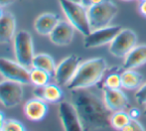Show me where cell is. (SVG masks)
Here are the masks:
<instances>
[{
  "mask_svg": "<svg viewBox=\"0 0 146 131\" xmlns=\"http://www.w3.org/2000/svg\"><path fill=\"white\" fill-rule=\"evenodd\" d=\"M102 98L106 107L111 112L125 110L129 107V99L121 89H102Z\"/></svg>",
  "mask_w": 146,
  "mask_h": 131,
  "instance_id": "7c38bea8",
  "label": "cell"
},
{
  "mask_svg": "<svg viewBox=\"0 0 146 131\" xmlns=\"http://www.w3.org/2000/svg\"><path fill=\"white\" fill-rule=\"evenodd\" d=\"M139 13L143 16V17L146 18V0H143V1H140V4H139Z\"/></svg>",
  "mask_w": 146,
  "mask_h": 131,
  "instance_id": "83f0119b",
  "label": "cell"
},
{
  "mask_svg": "<svg viewBox=\"0 0 146 131\" xmlns=\"http://www.w3.org/2000/svg\"><path fill=\"white\" fill-rule=\"evenodd\" d=\"M122 66L121 67H114L108 69L102 77V81L98 83L96 85L100 87V89H122V85H121V71H123Z\"/></svg>",
  "mask_w": 146,
  "mask_h": 131,
  "instance_id": "d6986e66",
  "label": "cell"
},
{
  "mask_svg": "<svg viewBox=\"0 0 146 131\" xmlns=\"http://www.w3.org/2000/svg\"><path fill=\"white\" fill-rule=\"evenodd\" d=\"M16 35V18L6 12L0 18V44L9 43Z\"/></svg>",
  "mask_w": 146,
  "mask_h": 131,
  "instance_id": "2e32d148",
  "label": "cell"
},
{
  "mask_svg": "<svg viewBox=\"0 0 146 131\" xmlns=\"http://www.w3.org/2000/svg\"><path fill=\"white\" fill-rule=\"evenodd\" d=\"M14 53L18 63L24 67H32L34 58V44L32 35L26 30L17 32L14 37Z\"/></svg>",
  "mask_w": 146,
  "mask_h": 131,
  "instance_id": "5b68a950",
  "label": "cell"
},
{
  "mask_svg": "<svg viewBox=\"0 0 146 131\" xmlns=\"http://www.w3.org/2000/svg\"><path fill=\"white\" fill-rule=\"evenodd\" d=\"M5 116H4V113L3 111L0 110V131L3 130V127H4V123H5Z\"/></svg>",
  "mask_w": 146,
  "mask_h": 131,
  "instance_id": "f1b7e54d",
  "label": "cell"
},
{
  "mask_svg": "<svg viewBox=\"0 0 146 131\" xmlns=\"http://www.w3.org/2000/svg\"><path fill=\"white\" fill-rule=\"evenodd\" d=\"M0 75L4 79L13 81L22 85H29L30 73L27 67H24L17 61L14 62L6 58H0Z\"/></svg>",
  "mask_w": 146,
  "mask_h": 131,
  "instance_id": "52a82bcc",
  "label": "cell"
},
{
  "mask_svg": "<svg viewBox=\"0 0 146 131\" xmlns=\"http://www.w3.org/2000/svg\"><path fill=\"white\" fill-rule=\"evenodd\" d=\"M128 114H129V116H130L131 119H137V118L140 116L141 113H140V110H139L138 108L131 107L128 111Z\"/></svg>",
  "mask_w": 146,
  "mask_h": 131,
  "instance_id": "4316f807",
  "label": "cell"
},
{
  "mask_svg": "<svg viewBox=\"0 0 146 131\" xmlns=\"http://www.w3.org/2000/svg\"><path fill=\"white\" fill-rule=\"evenodd\" d=\"M26 127L16 119H6L3 131H25Z\"/></svg>",
  "mask_w": 146,
  "mask_h": 131,
  "instance_id": "cb8c5ba5",
  "label": "cell"
},
{
  "mask_svg": "<svg viewBox=\"0 0 146 131\" xmlns=\"http://www.w3.org/2000/svg\"><path fill=\"white\" fill-rule=\"evenodd\" d=\"M143 114L146 116V105H145V108H144V111H143Z\"/></svg>",
  "mask_w": 146,
  "mask_h": 131,
  "instance_id": "d590c367",
  "label": "cell"
},
{
  "mask_svg": "<svg viewBox=\"0 0 146 131\" xmlns=\"http://www.w3.org/2000/svg\"><path fill=\"white\" fill-rule=\"evenodd\" d=\"M82 4L85 5L86 7H88L90 6V0H82Z\"/></svg>",
  "mask_w": 146,
  "mask_h": 131,
  "instance_id": "d6a6232c",
  "label": "cell"
},
{
  "mask_svg": "<svg viewBox=\"0 0 146 131\" xmlns=\"http://www.w3.org/2000/svg\"><path fill=\"white\" fill-rule=\"evenodd\" d=\"M15 0H0V6H8L10 4H12Z\"/></svg>",
  "mask_w": 146,
  "mask_h": 131,
  "instance_id": "f546056e",
  "label": "cell"
},
{
  "mask_svg": "<svg viewBox=\"0 0 146 131\" xmlns=\"http://www.w3.org/2000/svg\"><path fill=\"white\" fill-rule=\"evenodd\" d=\"M131 118L128 112L125 110H117V111L111 112L110 115V126L116 130H121L126 124L130 122Z\"/></svg>",
  "mask_w": 146,
  "mask_h": 131,
  "instance_id": "603a6c76",
  "label": "cell"
},
{
  "mask_svg": "<svg viewBox=\"0 0 146 131\" xmlns=\"http://www.w3.org/2000/svg\"><path fill=\"white\" fill-rule=\"evenodd\" d=\"M146 64V45H136L123 60V69H136Z\"/></svg>",
  "mask_w": 146,
  "mask_h": 131,
  "instance_id": "ac0fdd59",
  "label": "cell"
},
{
  "mask_svg": "<svg viewBox=\"0 0 146 131\" xmlns=\"http://www.w3.org/2000/svg\"><path fill=\"white\" fill-rule=\"evenodd\" d=\"M129 123L131 124V126L133 127V130H134V131H143V130H145L144 127H143V125L137 119H131Z\"/></svg>",
  "mask_w": 146,
  "mask_h": 131,
  "instance_id": "484cf974",
  "label": "cell"
},
{
  "mask_svg": "<svg viewBox=\"0 0 146 131\" xmlns=\"http://www.w3.org/2000/svg\"><path fill=\"white\" fill-rule=\"evenodd\" d=\"M108 69V63L102 57L92 58L82 62L73 79L66 87L69 91L76 89H88L96 85Z\"/></svg>",
  "mask_w": 146,
  "mask_h": 131,
  "instance_id": "7a4b0ae2",
  "label": "cell"
},
{
  "mask_svg": "<svg viewBox=\"0 0 146 131\" xmlns=\"http://www.w3.org/2000/svg\"><path fill=\"white\" fill-rule=\"evenodd\" d=\"M143 77L135 69H124L121 71V85L122 89L133 91L142 85Z\"/></svg>",
  "mask_w": 146,
  "mask_h": 131,
  "instance_id": "ffe728a7",
  "label": "cell"
},
{
  "mask_svg": "<svg viewBox=\"0 0 146 131\" xmlns=\"http://www.w3.org/2000/svg\"><path fill=\"white\" fill-rule=\"evenodd\" d=\"M104 0H90V5H96V4H100L104 2Z\"/></svg>",
  "mask_w": 146,
  "mask_h": 131,
  "instance_id": "1f68e13d",
  "label": "cell"
},
{
  "mask_svg": "<svg viewBox=\"0 0 146 131\" xmlns=\"http://www.w3.org/2000/svg\"><path fill=\"white\" fill-rule=\"evenodd\" d=\"M71 102L74 104L81 120L83 130H102L111 127V111L106 107L104 98H100L88 89L71 91Z\"/></svg>",
  "mask_w": 146,
  "mask_h": 131,
  "instance_id": "6da1fadb",
  "label": "cell"
},
{
  "mask_svg": "<svg viewBox=\"0 0 146 131\" xmlns=\"http://www.w3.org/2000/svg\"><path fill=\"white\" fill-rule=\"evenodd\" d=\"M22 83L13 81H5L0 83V103L6 108L17 106L23 98Z\"/></svg>",
  "mask_w": 146,
  "mask_h": 131,
  "instance_id": "9c48e42d",
  "label": "cell"
},
{
  "mask_svg": "<svg viewBox=\"0 0 146 131\" xmlns=\"http://www.w3.org/2000/svg\"><path fill=\"white\" fill-rule=\"evenodd\" d=\"M137 35L131 29H121L110 44V53L115 58H123L137 45Z\"/></svg>",
  "mask_w": 146,
  "mask_h": 131,
  "instance_id": "8992f818",
  "label": "cell"
},
{
  "mask_svg": "<svg viewBox=\"0 0 146 131\" xmlns=\"http://www.w3.org/2000/svg\"><path fill=\"white\" fill-rule=\"evenodd\" d=\"M61 21V17L55 13H43L35 20L34 28L36 32L43 36H49L54 28Z\"/></svg>",
  "mask_w": 146,
  "mask_h": 131,
  "instance_id": "9a60e30c",
  "label": "cell"
},
{
  "mask_svg": "<svg viewBox=\"0 0 146 131\" xmlns=\"http://www.w3.org/2000/svg\"><path fill=\"white\" fill-rule=\"evenodd\" d=\"M139 1H143V0H139Z\"/></svg>",
  "mask_w": 146,
  "mask_h": 131,
  "instance_id": "74e56055",
  "label": "cell"
},
{
  "mask_svg": "<svg viewBox=\"0 0 146 131\" xmlns=\"http://www.w3.org/2000/svg\"><path fill=\"white\" fill-rule=\"evenodd\" d=\"M34 95L36 97H40L47 102L55 103L61 101L64 93L61 89V85L58 83H50L44 87H36L34 89Z\"/></svg>",
  "mask_w": 146,
  "mask_h": 131,
  "instance_id": "e0dca14e",
  "label": "cell"
},
{
  "mask_svg": "<svg viewBox=\"0 0 146 131\" xmlns=\"http://www.w3.org/2000/svg\"><path fill=\"white\" fill-rule=\"evenodd\" d=\"M122 28L118 25H108L106 27L92 30V32L84 39V47L86 49L98 48L110 44L114 37L120 32Z\"/></svg>",
  "mask_w": 146,
  "mask_h": 131,
  "instance_id": "ba28073f",
  "label": "cell"
},
{
  "mask_svg": "<svg viewBox=\"0 0 146 131\" xmlns=\"http://www.w3.org/2000/svg\"><path fill=\"white\" fill-rule=\"evenodd\" d=\"M3 14H4V12H3V10H2V6H0V18L3 16Z\"/></svg>",
  "mask_w": 146,
  "mask_h": 131,
  "instance_id": "836d02e7",
  "label": "cell"
},
{
  "mask_svg": "<svg viewBox=\"0 0 146 131\" xmlns=\"http://www.w3.org/2000/svg\"><path fill=\"white\" fill-rule=\"evenodd\" d=\"M48 110L49 108L47 101L40 97H35L34 98L27 100L24 104V113L26 117L34 122H38L44 119L48 113Z\"/></svg>",
  "mask_w": 146,
  "mask_h": 131,
  "instance_id": "5bb4252c",
  "label": "cell"
},
{
  "mask_svg": "<svg viewBox=\"0 0 146 131\" xmlns=\"http://www.w3.org/2000/svg\"><path fill=\"white\" fill-rule=\"evenodd\" d=\"M59 116L66 131H82L81 120L74 104L71 101H62L59 104Z\"/></svg>",
  "mask_w": 146,
  "mask_h": 131,
  "instance_id": "8fae6325",
  "label": "cell"
},
{
  "mask_svg": "<svg viewBox=\"0 0 146 131\" xmlns=\"http://www.w3.org/2000/svg\"><path fill=\"white\" fill-rule=\"evenodd\" d=\"M70 1H73V2H77V3H82V0H70Z\"/></svg>",
  "mask_w": 146,
  "mask_h": 131,
  "instance_id": "e575fe53",
  "label": "cell"
},
{
  "mask_svg": "<svg viewBox=\"0 0 146 131\" xmlns=\"http://www.w3.org/2000/svg\"><path fill=\"white\" fill-rule=\"evenodd\" d=\"M82 63L81 57L78 55H70L57 65L54 73L55 81L61 87H66L73 79L80 64Z\"/></svg>",
  "mask_w": 146,
  "mask_h": 131,
  "instance_id": "30bf717a",
  "label": "cell"
},
{
  "mask_svg": "<svg viewBox=\"0 0 146 131\" xmlns=\"http://www.w3.org/2000/svg\"><path fill=\"white\" fill-rule=\"evenodd\" d=\"M59 3L67 20L77 31L84 36H87L92 32L88 21V7L82 3H77L70 0H59Z\"/></svg>",
  "mask_w": 146,
  "mask_h": 131,
  "instance_id": "3957f363",
  "label": "cell"
},
{
  "mask_svg": "<svg viewBox=\"0 0 146 131\" xmlns=\"http://www.w3.org/2000/svg\"><path fill=\"white\" fill-rule=\"evenodd\" d=\"M75 27L69 21H61L49 35L50 41L57 46H68L75 36Z\"/></svg>",
  "mask_w": 146,
  "mask_h": 131,
  "instance_id": "4fadbf2b",
  "label": "cell"
},
{
  "mask_svg": "<svg viewBox=\"0 0 146 131\" xmlns=\"http://www.w3.org/2000/svg\"><path fill=\"white\" fill-rule=\"evenodd\" d=\"M135 99L139 105H146V81L136 89Z\"/></svg>",
  "mask_w": 146,
  "mask_h": 131,
  "instance_id": "d4e9b609",
  "label": "cell"
},
{
  "mask_svg": "<svg viewBox=\"0 0 146 131\" xmlns=\"http://www.w3.org/2000/svg\"><path fill=\"white\" fill-rule=\"evenodd\" d=\"M32 67H38V69H44L48 71L51 75H54L56 71V63L54 59L48 54H38L35 55L32 61Z\"/></svg>",
  "mask_w": 146,
  "mask_h": 131,
  "instance_id": "44dd1931",
  "label": "cell"
},
{
  "mask_svg": "<svg viewBox=\"0 0 146 131\" xmlns=\"http://www.w3.org/2000/svg\"><path fill=\"white\" fill-rule=\"evenodd\" d=\"M123 1H132V0H123Z\"/></svg>",
  "mask_w": 146,
  "mask_h": 131,
  "instance_id": "8d00e7d4",
  "label": "cell"
},
{
  "mask_svg": "<svg viewBox=\"0 0 146 131\" xmlns=\"http://www.w3.org/2000/svg\"><path fill=\"white\" fill-rule=\"evenodd\" d=\"M30 73V81L35 87H44L50 83L52 75L48 71L44 69H38V67H31L29 69Z\"/></svg>",
  "mask_w": 146,
  "mask_h": 131,
  "instance_id": "7402d4cb",
  "label": "cell"
},
{
  "mask_svg": "<svg viewBox=\"0 0 146 131\" xmlns=\"http://www.w3.org/2000/svg\"><path fill=\"white\" fill-rule=\"evenodd\" d=\"M121 131H134V130H133V127L131 126V124L128 123V124H126L122 129H121Z\"/></svg>",
  "mask_w": 146,
  "mask_h": 131,
  "instance_id": "4dcf8cb0",
  "label": "cell"
},
{
  "mask_svg": "<svg viewBox=\"0 0 146 131\" xmlns=\"http://www.w3.org/2000/svg\"><path fill=\"white\" fill-rule=\"evenodd\" d=\"M117 13L118 7L111 0H104L100 4L88 6V15L90 29L96 30L110 25Z\"/></svg>",
  "mask_w": 146,
  "mask_h": 131,
  "instance_id": "277c9868",
  "label": "cell"
}]
</instances>
